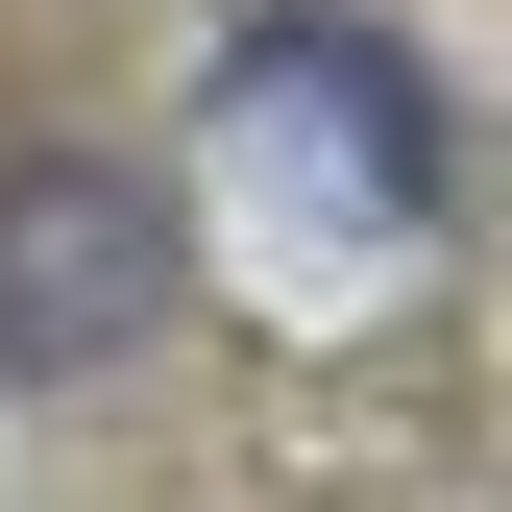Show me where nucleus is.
<instances>
[{
  "mask_svg": "<svg viewBox=\"0 0 512 512\" xmlns=\"http://www.w3.org/2000/svg\"><path fill=\"white\" fill-rule=\"evenodd\" d=\"M147 317H171V196L147 171H98V147L0 171V366H25V391L147 366Z\"/></svg>",
  "mask_w": 512,
  "mask_h": 512,
  "instance_id": "obj_1",
  "label": "nucleus"
},
{
  "mask_svg": "<svg viewBox=\"0 0 512 512\" xmlns=\"http://www.w3.org/2000/svg\"><path fill=\"white\" fill-rule=\"evenodd\" d=\"M220 122H269V147H342V220H415L439 196V122L366 25H244L220 49Z\"/></svg>",
  "mask_w": 512,
  "mask_h": 512,
  "instance_id": "obj_2",
  "label": "nucleus"
}]
</instances>
